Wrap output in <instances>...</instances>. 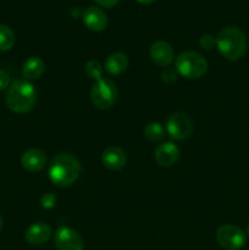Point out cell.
<instances>
[{
  "label": "cell",
  "instance_id": "cell-20",
  "mask_svg": "<svg viewBox=\"0 0 249 250\" xmlns=\"http://www.w3.org/2000/svg\"><path fill=\"white\" fill-rule=\"evenodd\" d=\"M199 45L200 48H203L204 50H210V49H212L216 45V38L209 33L203 34L199 39Z\"/></svg>",
  "mask_w": 249,
  "mask_h": 250
},
{
  "label": "cell",
  "instance_id": "cell-15",
  "mask_svg": "<svg viewBox=\"0 0 249 250\" xmlns=\"http://www.w3.org/2000/svg\"><path fill=\"white\" fill-rule=\"evenodd\" d=\"M128 67V58L124 53H114L105 61V71L111 76H119Z\"/></svg>",
  "mask_w": 249,
  "mask_h": 250
},
{
  "label": "cell",
  "instance_id": "cell-4",
  "mask_svg": "<svg viewBox=\"0 0 249 250\" xmlns=\"http://www.w3.org/2000/svg\"><path fill=\"white\" fill-rule=\"evenodd\" d=\"M208 70V61L197 51H183L176 59V71L187 80H198Z\"/></svg>",
  "mask_w": 249,
  "mask_h": 250
},
{
  "label": "cell",
  "instance_id": "cell-10",
  "mask_svg": "<svg viewBox=\"0 0 249 250\" xmlns=\"http://www.w3.org/2000/svg\"><path fill=\"white\" fill-rule=\"evenodd\" d=\"M149 54H150V59L153 60V62L160 67L170 66L173 61V56H175L172 46L167 42L164 41H158L151 44Z\"/></svg>",
  "mask_w": 249,
  "mask_h": 250
},
{
  "label": "cell",
  "instance_id": "cell-24",
  "mask_svg": "<svg viewBox=\"0 0 249 250\" xmlns=\"http://www.w3.org/2000/svg\"><path fill=\"white\" fill-rule=\"evenodd\" d=\"M94 1L97 2V4L102 5V6L110 9V7H114L115 5L119 4L120 0H94Z\"/></svg>",
  "mask_w": 249,
  "mask_h": 250
},
{
  "label": "cell",
  "instance_id": "cell-23",
  "mask_svg": "<svg viewBox=\"0 0 249 250\" xmlns=\"http://www.w3.org/2000/svg\"><path fill=\"white\" fill-rule=\"evenodd\" d=\"M10 87V77L5 71L0 70V90H4Z\"/></svg>",
  "mask_w": 249,
  "mask_h": 250
},
{
  "label": "cell",
  "instance_id": "cell-13",
  "mask_svg": "<svg viewBox=\"0 0 249 250\" xmlns=\"http://www.w3.org/2000/svg\"><path fill=\"white\" fill-rule=\"evenodd\" d=\"M21 165L28 172H38L46 165V155L39 149H29L21 156Z\"/></svg>",
  "mask_w": 249,
  "mask_h": 250
},
{
  "label": "cell",
  "instance_id": "cell-2",
  "mask_svg": "<svg viewBox=\"0 0 249 250\" xmlns=\"http://www.w3.org/2000/svg\"><path fill=\"white\" fill-rule=\"evenodd\" d=\"M37 102L36 88L27 81L17 80L10 84L6 92V105L16 114L31 111Z\"/></svg>",
  "mask_w": 249,
  "mask_h": 250
},
{
  "label": "cell",
  "instance_id": "cell-8",
  "mask_svg": "<svg viewBox=\"0 0 249 250\" xmlns=\"http://www.w3.org/2000/svg\"><path fill=\"white\" fill-rule=\"evenodd\" d=\"M54 242L58 250H83L84 241L77 231L71 227L62 226L58 229Z\"/></svg>",
  "mask_w": 249,
  "mask_h": 250
},
{
  "label": "cell",
  "instance_id": "cell-19",
  "mask_svg": "<svg viewBox=\"0 0 249 250\" xmlns=\"http://www.w3.org/2000/svg\"><path fill=\"white\" fill-rule=\"evenodd\" d=\"M84 72L92 80L97 81L103 77V66L100 65L99 61L89 60L84 66Z\"/></svg>",
  "mask_w": 249,
  "mask_h": 250
},
{
  "label": "cell",
  "instance_id": "cell-26",
  "mask_svg": "<svg viewBox=\"0 0 249 250\" xmlns=\"http://www.w3.org/2000/svg\"><path fill=\"white\" fill-rule=\"evenodd\" d=\"M2 224H4V222H2L1 216H0V232H1V229H2Z\"/></svg>",
  "mask_w": 249,
  "mask_h": 250
},
{
  "label": "cell",
  "instance_id": "cell-21",
  "mask_svg": "<svg viewBox=\"0 0 249 250\" xmlns=\"http://www.w3.org/2000/svg\"><path fill=\"white\" fill-rule=\"evenodd\" d=\"M41 204L42 207H43V209H53L56 204V195L54 194V193H46V194H44L43 197H42Z\"/></svg>",
  "mask_w": 249,
  "mask_h": 250
},
{
  "label": "cell",
  "instance_id": "cell-9",
  "mask_svg": "<svg viewBox=\"0 0 249 250\" xmlns=\"http://www.w3.org/2000/svg\"><path fill=\"white\" fill-rule=\"evenodd\" d=\"M180 158V148L171 142L159 144L154 150V159L163 167H170L177 163Z\"/></svg>",
  "mask_w": 249,
  "mask_h": 250
},
{
  "label": "cell",
  "instance_id": "cell-6",
  "mask_svg": "<svg viewBox=\"0 0 249 250\" xmlns=\"http://www.w3.org/2000/svg\"><path fill=\"white\" fill-rule=\"evenodd\" d=\"M217 243L225 250H239L246 244V233L234 225H222L216 231Z\"/></svg>",
  "mask_w": 249,
  "mask_h": 250
},
{
  "label": "cell",
  "instance_id": "cell-25",
  "mask_svg": "<svg viewBox=\"0 0 249 250\" xmlns=\"http://www.w3.org/2000/svg\"><path fill=\"white\" fill-rule=\"evenodd\" d=\"M138 2H141V4H144V5H149V4H153L155 0H137Z\"/></svg>",
  "mask_w": 249,
  "mask_h": 250
},
{
  "label": "cell",
  "instance_id": "cell-14",
  "mask_svg": "<svg viewBox=\"0 0 249 250\" xmlns=\"http://www.w3.org/2000/svg\"><path fill=\"white\" fill-rule=\"evenodd\" d=\"M51 237V229L44 222H37L27 229L24 238L32 246H42L46 243Z\"/></svg>",
  "mask_w": 249,
  "mask_h": 250
},
{
  "label": "cell",
  "instance_id": "cell-17",
  "mask_svg": "<svg viewBox=\"0 0 249 250\" xmlns=\"http://www.w3.org/2000/svg\"><path fill=\"white\" fill-rule=\"evenodd\" d=\"M16 37L6 24H0V51H9L14 48Z\"/></svg>",
  "mask_w": 249,
  "mask_h": 250
},
{
  "label": "cell",
  "instance_id": "cell-11",
  "mask_svg": "<svg viewBox=\"0 0 249 250\" xmlns=\"http://www.w3.org/2000/svg\"><path fill=\"white\" fill-rule=\"evenodd\" d=\"M82 20L84 26L93 32H102L106 28V15L97 6H88L82 12Z\"/></svg>",
  "mask_w": 249,
  "mask_h": 250
},
{
  "label": "cell",
  "instance_id": "cell-1",
  "mask_svg": "<svg viewBox=\"0 0 249 250\" xmlns=\"http://www.w3.org/2000/svg\"><path fill=\"white\" fill-rule=\"evenodd\" d=\"M81 173V164L71 154H59L49 166V180L61 188L70 187L77 181Z\"/></svg>",
  "mask_w": 249,
  "mask_h": 250
},
{
  "label": "cell",
  "instance_id": "cell-16",
  "mask_svg": "<svg viewBox=\"0 0 249 250\" xmlns=\"http://www.w3.org/2000/svg\"><path fill=\"white\" fill-rule=\"evenodd\" d=\"M45 70V63L38 56H31L27 59L22 66V75L26 80H37L41 77Z\"/></svg>",
  "mask_w": 249,
  "mask_h": 250
},
{
  "label": "cell",
  "instance_id": "cell-27",
  "mask_svg": "<svg viewBox=\"0 0 249 250\" xmlns=\"http://www.w3.org/2000/svg\"><path fill=\"white\" fill-rule=\"evenodd\" d=\"M247 233H248V236H249V225H248V229H247Z\"/></svg>",
  "mask_w": 249,
  "mask_h": 250
},
{
  "label": "cell",
  "instance_id": "cell-22",
  "mask_svg": "<svg viewBox=\"0 0 249 250\" xmlns=\"http://www.w3.org/2000/svg\"><path fill=\"white\" fill-rule=\"evenodd\" d=\"M177 71H176V68L173 70V68H165V70L161 72V80H163V82H165L166 84H171V83L176 82V80H177Z\"/></svg>",
  "mask_w": 249,
  "mask_h": 250
},
{
  "label": "cell",
  "instance_id": "cell-18",
  "mask_svg": "<svg viewBox=\"0 0 249 250\" xmlns=\"http://www.w3.org/2000/svg\"><path fill=\"white\" fill-rule=\"evenodd\" d=\"M144 137L150 142H160L165 137V129L159 122H149L143 131Z\"/></svg>",
  "mask_w": 249,
  "mask_h": 250
},
{
  "label": "cell",
  "instance_id": "cell-7",
  "mask_svg": "<svg viewBox=\"0 0 249 250\" xmlns=\"http://www.w3.org/2000/svg\"><path fill=\"white\" fill-rule=\"evenodd\" d=\"M166 131L175 141H183L192 134L193 122L185 112H175L166 121Z\"/></svg>",
  "mask_w": 249,
  "mask_h": 250
},
{
  "label": "cell",
  "instance_id": "cell-3",
  "mask_svg": "<svg viewBox=\"0 0 249 250\" xmlns=\"http://www.w3.org/2000/svg\"><path fill=\"white\" fill-rule=\"evenodd\" d=\"M216 46L227 60H239L247 51V37L237 27H226L216 37Z\"/></svg>",
  "mask_w": 249,
  "mask_h": 250
},
{
  "label": "cell",
  "instance_id": "cell-5",
  "mask_svg": "<svg viewBox=\"0 0 249 250\" xmlns=\"http://www.w3.org/2000/svg\"><path fill=\"white\" fill-rule=\"evenodd\" d=\"M90 99L98 109H110L117 99L116 84L110 78H99L90 90Z\"/></svg>",
  "mask_w": 249,
  "mask_h": 250
},
{
  "label": "cell",
  "instance_id": "cell-12",
  "mask_svg": "<svg viewBox=\"0 0 249 250\" xmlns=\"http://www.w3.org/2000/svg\"><path fill=\"white\" fill-rule=\"evenodd\" d=\"M127 163L126 153L119 146H109L102 155V164L111 171H119L124 167Z\"/></svg>",
  "mask_w": 249,
  "mask_h": 250
}]
</instances>
